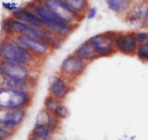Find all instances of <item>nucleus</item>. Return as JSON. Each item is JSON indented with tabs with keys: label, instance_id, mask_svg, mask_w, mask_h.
Returning <instances> with one entry per match:
<instances>
[{
	"label": "nucleus",
	"instance_id": "1",
	"mask_svg": "<svg viewBox=\"0 0 148 140\" xmlns=\"http://www.w3.org/2000/svg\"><path fill=\"white\" fill-rule=\"evenodd\" d=\"M0 59L16 62L36 70L45 60L37 58L27 50L16 40H8L0 44Z\"/></svg>",
	"mask_w": 148,
	"mask_h": 140
},
{
	"label": "nucleus",
	"instance_id": "2",
	"mask_svg": "<svg viewBox=\"0 0 148 140\" xmlns=\"http://www.w3.org/2000/svg\"><path fill=\"white\" fill-rule=\"evenodd\" d=\"M37 70L9 61L0 62V73L21 86L24 89L34 91L37 85Z\"/></svg>",
	"mask_w": 148,
	"mask_h": 140
},
{
	"label": "nucleus",
	"instance_id": "3",
	"mask_svg": "<svg viewBox=\"0 0 148 140\" xmlns=\"http://www.w3.org/2000/svg\"><path fill=\"white\" fill-rule=\"evenodd\" d=\"M33 11L42 20L47 29L63 39L73 31V24L57 15L43 5H35L33 8Z\"/></svg>",
	"mask_w": 148,
	"mask_h": 140
},
{
	"label": "nucleus",
	"instance_id": "4",
	"mask_svg": "<svg viewBox=\"0 0 148 140\" xmlns=\"http://www.w3.org/2000/svg\"><path fill=\"white\" fill-rule=\"evenodd\" d=\"M34 93L21 89H0V108L28 110L33 104Z\"/></svg>",
	"mask_w": 148,
	"mask_h": 140
},
{
	"label": "nucleus",
	"instance_id": "5",
	"mask_svg": "<svg viewBox=\"0 0 148 140\" xmlns=\"http://www.w3.org/2000/svg\"><path fill=\"white\" fill-rule=\"evenodd\" d=\"M88 64V62H85L74 53L70 54L60 64L59 74L73 84L83 75Z\"/></svg>",
	"mask_w": 148,
	"mask_h": 140
},
{
	"label": "nucleus",
	"instance_id": "6",
	"mask_svg": "<svg viewBox=\"0 0 148 140\" xmlns=\"http://www.w3.org/2000/svg\"><path fill=\"white\" fill-rule=\"evenodd\" d=\"M116 32L108 31L93 36L87 40L94 52L99 58H108L116 53L114 46Z\"/></svg>",
	"mask_w": 148,
	"mask_h": 140
},
{
	"label": "nucleus",
	"instance_id": "7",
	"mask_svg": "<svg viewBox=\"0 0 148 140\" xmlns=\"http://www.w3.org/2000/svg\"><path fill=\"white\" fill-rule=\"evenodd\" d=\"M15 40L31 54L43 60L53 52V49L47 43L39 38H34L25 35H16Z\"/></svg>",
	"mask_w": 148,
	"mask_h": 140
},
{
	"label": "nucleus",
	"instance_id": "8",
	"mask_svg": "<svg viewBox=\"0 0 148 140\" xmlns=\"http://www.w3.org/2000/svg\"><path fill=\"white\" fill-rule=\"evenodd\" d=\"M27 116V110L0 108V124L15 134Z\"/></svg>",
	"mask_w": 148,
	"mask_h": 140
},
{
	"label": "nucleus",
	"instance_id": "9",
	"mask_svg": "<svg viewBox=\"0 0 148 140\" xmlns=\"http://www.w3.org/2000/svg\"><path fill=\"white\" fill-rule=\"evenodd\" d=\"M114 46L116 52L129 57L136 56L138 44L134 37L133 31L116 32Z\"/></svg>",
	"mask_w": 148,
	"mask_h": 140
},
{
	"label": "nucleus",
	"instance_id": "10",
	"mask_svg": "<svg viewBox=\"0 0 148 140\" xmlns=\"http://www.w3.org/2000/svg\"><path fill=\"white\" fill-rule=\"evenodd\" d=\"M73 89V84L69 82L59 73L53 75L49 79L48 87L49 95L54 97L64 100Z\"/></svg>",
	"mask_w": 148,
	"mask_h": 140
},
{
	"label": "nucleus",
	"instance_id": "11",
	"mask_svg": "<svg viewBox=\"0 0 148 140\" xmlns=\"http://www.w3.org/2000/svg\"><path fill=\"white\" fill-rule=\"evenodd\" d=\"M5 31L10 34H16V35H25L34 38L40 39V30L36 29L28 24L18 20H11L7 21L4 25Z\"/></svg>",
	"mask_w": 148,
	"mask_h": 140
},
{
	"label": "nucleus",
	"instance_id": "12",
	"mask_svg": "<svg viewBox=\"0 0 148 140\" xmlns=\"http://www.w3.org/2000/svg\"><path fill=\"white\" fill-rule=\"evenodd\" d=\"M45 109L52 116L62 121L68 115V110L64 104V100L48 95L45 100Z\"/></svg>",
	"mask_w": 148,
	"mask_h": 140
},
{
	"label": "nucleus",
	"instance_id": "13",
	"mask_svg": "<svg viewBox=\"0 0 148 140\" xmlns=\"http://www.w3.org/2000/svg\"><path fill=\"white\" fill-rule=\"evenodd\" d=\"M12 15L15 20L25 23L36 29L42 30L45 28L42 21L34 11L25 8H21L14 11Z\"/></svg>",
	"mask_w": 148,
	"mask_h": 140
},
{
	"label": "nucleus",
	"instance_id": "14",
	"mask_svg": "<svg viewBox=\"0 0 148 140\" xmlns=\"http://www.w3.org/2000/svg\"><path fill=\"white\" fill-rule=\"evenodd\" d=\"M43 5L73 24L79 18L59 0H45Z\"/></svg>",
	"mask_w": 148,
	"mask_h": 140
},
{
	"label": "nucleus",
	"instance_id": "15",
	"mask_svg": "<svg viewBox=\"0 0 148 140\" xmlns=\"http://www.w3.org/2000/svg\"><path fill=\"white\" fill-rule=\"evenodd\" d=\"M58 128L51 124L36 122L30 134L39 140H53L54 134Z\"/></svg>",
	"mask_w": 148,
	"mask_h": 140
},
{
	"label": "nucleus",
	"instance_id": "16",
	"mask_svg": "<svg viewBox=\"0 0 148 140\" xmlns=\"http://www.w3.org/2000/svg\"><path fill=\"white\" fill-rule=\"evenodd\" d=\"M147 8L148 6L144 4L131 7L129 10L126 13V21L134 25L141 23L142 26H144Z\"/></svg>",
	"mask_w": 148,
	"mask_h": 140
},
{
	"label": "nucleus",
	"instance_id": "17",
	"mask_svg": "<svg viewBox=\"0 0 148 140\" xmlns=\"http://www.w3.org/2000/svg\"><path fill=\"white\" fill-rule=\"evenodd\" d=\"M73 53L88 63L92 62L95 60L97 59V57L95 54L88 41H85L83 44H81L79 47L74 51Z\"/></svg>",
	"mask_w": 148,
	"mask_h": 140
},
{
	"label": "nucleus",
	"instance_id": "18",
	"mask_svg": "<svg viewBox=\"0 0 148 140\" xmlns=\"http://www.w3.org/2000/svg\"><path fill=\"white\" fill-rule=\"evenodd\" d=\"M110 10L119 15L126 14L131 8L130 0H105Z\"/></svg>",
	"mask_w": 148,
	"mask_h": 140
},
{
	"label": "nucleus",
	"instance_id": "19",
	"mask_svg": "<svg viewBox=\"0 0 148 140\" xmlns=\"http://www.w3.org/2000/svg\"><path fill=\"white\" fill-rule=\"evenodd\" d=\"M78 17L86 10L88 0H59Z\"/></svg>",
	"mask_w": 148,
	"mask_h": 140
},
{
	"label": "nucleus",
	"instance_id": "20",
	"mask_svg": "<svg viewBox=\"0 0 148 140\" xmlns=\"http://www.w3.org/2000/svg\"><path fill=\"white\" fill-rule=\"evenodd\" d=\"M0 89H24L20 84L12 81V79L1 73H0Z\"/></svg>",
	"mask_w": 148,
	"mask_h": 140
},
{
	"label": "nucleus",
	"instance_id": "21",
	"mask_svg": "<svg viewBox=\"0 0 148 140\" xmlns=\"http://www.w3.org/2000/svg\"><path fill=\"white\" fill-rule=\"evenodd\" d=\"M136 56L142 62H148V40L147 42L138 45Z\"/></svg>",
	"mask_w": 148,
	"mask_h": 140
},
{
	"label": "nucleus",
	"instance_id": "22",
	"mask_svg": "<svg viewBox=\"0 0 148 140\" xmlns=\"http://www.w3.org/2000/svg\"><path fill=\"white\" fill-rule=\"evenodd\" d=\"M134 37L138 45L147 42L148 40V32L144 31H133Z\"/></svg>",
	"mask_w": 148,
	"mask_h": 140
},
{
	"label": "nucleus",
	"instance_id": "23",
	"mask_svg": "<svg viewBox=\"0 0 148 140\" xmlns=\"http://www.w3.org/2000/svg\"><path fill=\"white\" fill-rule=\"evenodd\" d=\"M14 134H14L13 132L8 130L6 128H5L2 124H0V136H1L2 138L5 139V140H8L10 139Z\"/></svg>",
	"mask_w": 148,
	"mask_h": 140
},
{
	"label": "nucleus",
	"instance_id": "24",
	"mask_svg": "<svg viewBox=\"0 0 148 140\" xmlns=\"http://www.w3.org/2000/svg\"><path fill=\"white\" fill-rule=\"evenodd\" d=\"M96 9L95 8H90L89 10V11L87 12V18L89 19H91V18H93L96 15Z\"/></svg>",
	"mask_w": 148,
	"mask_h": 140
},
{
	"label": "nucleus",
	"instance_id": "25",
	"mask_svg": "<svg viewBox=\"0 0 148 140\" xmlns=\"http://www.w3.org/2000/svg\"><path fill=\"white\" fill-rule=\"evenodd\" d=\"M143 27H145V28H147L148 29V8H147V11L146 17H145V23H144Z\"/></svg>",
	"mask_w": 148,
	"mask_h": 140
},
{
	"label": "nucleus",
	"instance_id": "26",
	"mask_svg": "<svg viewBox=\"0 0 148 140\" xmlns=\"http://www.w3.org/2000/svg\"><path fill=\"white\" fill-rule=\"evenodd\" d=\"M27 140H39V139H36V137H34V136L29 134V136H28V139Z\"/></svg>",
	"mask_w": 148,
	"mask_h": 140
},
{
	"label": "nucleus",
	"instance_id": "27",
	"mask_svg": "<svg viewBox=\"0 0 148 140\" xmlns=\"http://www.w3.org/2000/svg\"><path fill=\"white\" fill-rule=\"evenodd\" d=\"M0 140H5V139L4 138H2V137H1V136H0Z\"/></svg>",
	"mask_w": 148,
	"mask_h": 140
}]
</instances>
